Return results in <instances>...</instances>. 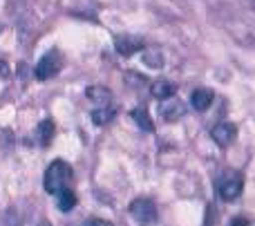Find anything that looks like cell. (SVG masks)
Here are the masks:
<instances>
[{"instance_id":"cell-10","label":"cell","mask_w":255,"mask_h":226,"mask_svg":"<svg viewBox=\"0 0 255 226\" xmlns=\"http://www.w3.org/2000/svg\"><path fill=\"white\" fill-rule=\"evenodd\" d=\"M115 114H117V110L112 106H99L97 110L92 112V121L97 125H106V123H110V121L115 119Z\"/></svg>"},{"instance_id":"cell-7","label":"cell","mask_w":255,"mask_h":226,"mask_svg":"<svg viewBox=\"0 0 255 226\" xmlns=\"http://www.w3.org/2000/svg\"><path fill=\"white\" fill-rule=\"evenodd\" d=\"M115 49L121 56H132L134 52L143 49V40H141L139 36H119V38L115 40Z\"/></svg>"},{"instance_id":"cell-16","label":"cell","mask_w":255,"mask_h":226,"mask_svg":"<svg viewBox=\"0 0 255 226\" xmlns=\"http://www.w3.org/2000/svg\"><path fill=\"white\" fill-rule=\"evenodd\" d=\"M231 226H249V220L247 218H233L231 220Z\"/></svg>"},{"instance_id":"cell-5","label":"cell","mask_w":255,"mask_h":226,"mask_svg":"<svg viewBox=\"0 0 255 226\" xmlns=\"http://www.w3.org/2000/svg\"><path fill=\"white\" fill-rule=\"evenodd\" d=\"M211 137L220 148H226L235 141V137H238V128H235L233 123H229V121H220V123L213 125Z\"/></svg>"},{"instance_id":"cell-12","label":"cell","mask_w":255,"mask_h":226,"mask_svg":"<svg viewBox=\"0 0 255 226\" xmlns=\"http://www.w3.org/2000/svg\"><path fill=\"white\" fill-rule=\"evenodd\" d=\"M58 211H63V213H67V211H72L76 206V195L70 191V188H65V191L58 193V202H56Z\"/></svg>"},{"instance_id":"cell-19","label":"cell","mask_w":255,"mask_h":226,"mask_svg":"<svg viewBox=\"0 0 255 226\" xmlns=\"http://www.w3.org/2000/svg\"><path fill=\"white\" fill-rule=\"evenodd\" d=\"M38 226H52V224H49V222H40Z\"/></svg>"},{"instance_id":"cell-1","label":"cell","mask_w":255,"mask_h":226,"mask_svg":"<svg viewBox=\"0 0 255 226\" xmlns=\"http://www.w3.org/2000/svg\"><path fill=\"white\" fill-rule=\"evenodd\" d=\"M70 182H72V168H70V164L63 159L52 161L49 168L45 170V175H43V188L49 195H58L61 191L70 188Z\"/></svg>"},{"instance_id":"cell-13","label":"cell","mask_w":255,"mask_h":226,"mask_svg":"<svg viewBox=\"0 0 255 226\" xmlns=\"http://www.w3.org/2000/svg\"><path fill=\"white\" fill-rule=\"evenodd\" d=\"M52 134H54V123L52 121H43V123L38 125V139L43 146H47L49 141H52Z\"/></svg>"},{"instance_id":"cell-4","label":"cell","mask_w":255,"mask_h":226,"mask_svg":"<svg viewBox=\"0 0 255 226\" xmlns=\"http://www.w3.org/2000/svg\"><path fill=\"white\" fill-rule=\"evenodd\" d=\"M61 67H63L61 54H58V49H52V52H47L38 61V65H36V76H38L40 81H47V79H52V76H56L58 72H61Z\"/></svg>"},{"instance_id":"cell-17","label":"cell","mask_w":255,"mask_h":226,"mask_svg":"<svg viewBox=\"0 0 255 226\" xmlns=\"http://www.w3.org/2000/svg\"><path fill=\"white\" fill-rule=\"evenodd\" d=\"M88 226H112V224L108 222V220H92Z\"/></svg>"},{"instance_id":"cell-11","label":"cell","mask_w":255,"mask_h":226,"mask_svg":"<svg viewBox=\"0 0 255 226\" xmlns=\"http://www.w3.org/2000/svg\"><path fill=\"white\" fill-rule=\"evenodd\" d=\"M132 119L139 123V128L143 130V132H152L154 130V125H152V121H150V114H148L145 108H136V110H132Z\"/></svg>"},{"instance_id":"cell-18","label":"cell","mask_w":255,"mask_h":226,"mask_svg":"<svg viewBox=\"0 0 255 226\" xmlns=\"http://www.w3.org/2000/svg\"><path fill=\"white\" fill-rule=\"evenodd\" d=\"M247 4H249V7H251L253 11H255V0H247Z\"/></svg>"},{"instance_id":"cell-6","label":"cell","mask_w":255,"mask_h":226,"mask_svg":"<svg viewBox=\"0 0 255 226\" xmlns=\"http://www.w3.org/2000/svg\"><path fill=\"white\" fill-rule=\"evenodd\" d=\"M159 112H161V116H163V121H179L181 116L186 114V106L179 101V99H166V101L159 106Z\"/></svg>"},{"instance_id":"cell-14","label":"cell","mask_w":255,"mask_h":226,"mask_svg":"<svg viewBox=\"0 0 255 226\" xmlns=\"http://www.w3.org/2000/svg\"><path fill=\"white\" fill-rule=\"evenodd\" d=\"M88 99L99 101V106H106L108 99H110V92L106 88H88Z\"/></svg>"},{"instance_id":"cell-3","label":"cell","mask_w":255,"mask_h":226,"mask_svg":"<svg viewBox=\"0 0 255 226\" xmlns=\"http://www.w3.org/2000/svg\"><path fill=\"white\" fill-rule=\"evenodd\" d=\"M130 215L136 220L141 226H150L157 222V206L148 197H139L130 204Z\"/></svg>"},{"instance_id":"cell-15","label":"cell","mask_w":255,"mask_h":226,"mask_svg":"<svg viewBox=\"0 0 255 226\" xmlns=\"http://www.w3.org/2000/svg\"><path fill=\"white\" fill-rule=\"evenodd\" d=\"M143 63L148 67H154V70H159V67H163V58H161V52H145L143 54Z\"/></svg>"},{"instance_id":"cell-8","label":"cell","mask_w":255,"mask_h":226,"mask_svg":"<svg viewBox=\"0 0 255 226\" xmlns=\"http://www.w3.org/2000/svg\"><path fill=\"white\" fill-rule=\"evenodd\" d=\"M213 99H215L213 90H208V88H197L193 94H190V106H193L195 110H206V108L213 103Z\"/></svg>"},{"instance_id":"cell-2","label":"cell","mask_w":255,"mask_h":226,"mask_svg":"<svg viewBox=\"0 0 255 226\" xmlns=\"http://www.w3.org/2000/svg\"><path fill=\"white\" fill-rule=\"evenodd\" d=\"M242 188H244V177L238 170H226V173L222 175L220 184H217V193H220V197L224 202L238 200V197L242 195Z\"/></svg>"},{"instance_id":"cell-9","label":"cell","mask_w":255,"mask_h":226,"mask_svg":"<svg viewBox=\"0 0 255 226\" xmlns=\"http://www.w3.org/2000/svg\"><path fill=\"white\" fill-rule=\"evenodd\" d=\"M150 92H152L157 99L166 101V99H172V97H175L177 85L170 83V81H154V83L150 85Z\"/></svg>"}]
</instances>
